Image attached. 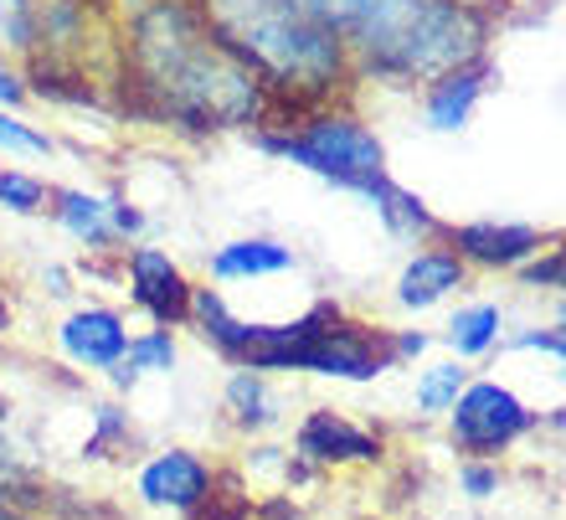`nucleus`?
Masks as SVG:
<instances>
[{
    "label": "nucleus",
    "mask_w": 566,
    "mask_h": 520,
    "mask_svg": "<svg viewBox=\"0 0 566 520\" xmlns=\"http://www.w3.org/2000/svg\"><path fill=\"white\" fill-rule=\"evenodd\" d=\"M129 89L139 114L196 134L269 119V89L211 37L191 0H149L135 15Z\"/></svg>",
    "instance_id": "nucleus-1"
},
{
    "label": "nucleus",
    "mask_w": 566,
    "mask_h": 520,
    "mask_svg": "<svg viewBox=\"0 0 566 520\" xmlns=\"http://www.w3.org/2000/svg\"><path fill=\"white\" fill-rule=\"evenodd\" d=\"M207 31L269 89L273 129H289L350 77L329 0H196Z\"/></svg>",
    "instance_id": "nucleus-2"
},
{
    "label": "nucleus",
    "mask_w": 566,
    "mask_h": 520,
    "mask_svg": "<svg viewBox=\"0 0 566 520\" xmlns=\"http://www.w3.org/2000/svg\"><path fill=\"white\" fill-rule=\"evenodd\" d=\"M345 46L360 58V73L418 83L443 77L484 58L490 11L474 0H329Z\"/></svg>",
    "instance_id": "nucleus-3"
},
{
    "label": "nucleus",
    "mask_w": 566,
    "mask_h": 520,
    "mask_svg": "<svg viewBox=\"0 0 566 520\" xmlns=\"http://www.w3.org/2000/svg\"><path fill=\"white\" fill-rule=\"evenodd\" d=\"M232 366L376 382L397 361H391V330L356 325L340 314V304H314L304 320H289V325H248Z\"/></svg>",
    "instance_id": "nucleus-4"
},
{
    "label": "nucleus",
    "mask_w": 566,
    "mask_h": 520,
    "mask_svg": "<svg viewBox=\"0 0 566 520\" xmlns=\"http://www.w3.org/2000/svg\"><path fill=\"white\" fill-rule=\"evenodd\" d=\"M253 145L263 155H283V160L304 165L314 176H325L329 186L356 196H371L387 180V149L356 114H325L314 108L289 129H258Z\"/></svg>",
    "instance_id": "nucleus-5"
},
{
    "label": "nucleus",
    "mask_w": 566,
    "mask_h": 520,
    "mask_svg": "<svg viewBox=\"0 0 566 520\" xmlns=\"http://www.w3.org/2000/svg\"><path fill=\"white\" fill-rule=\"evenodd\" d=\"M531 428H541V413H531L521 402V392L505 387V382H469L463 397L453 402L448 413V433L453 444L469 454V459H494L505 454L510 444H521Z\"/></svg>",
    "instance_id": "nucleus-6"
},
{
    "label": "nucleus",
    "mask_w": 566,
    "mask_h": 520,
    "mask_svg": "<svg viewBox=\"0 0 566 520\" xmlns=\"http://www.w3.org/2000/svg\"><path fill=\"white\" fill-rule=\"evenodd\" d=\"M217 490V469L191 448H160L139 464L135 495L149 510H170V516H201V506Z\"/></svg>",
    "instance_id": "nucleus-7"
},
{
    "label": "nucleus",
    "mask_w": 566,
    "mask_h": 520,
    "mask_svg": "<svg viewBox=\"0 0 566 520\" xmlns=\"http://www.w3.org/2000/svg\"><path fill=\"white\" fill-rule=\"evenodd\" d=\"M124 283H129V299L160 330L191 320V279L165 248H124Z\"/></svg>",
    "instance_id": "nucleus-8"
},
{
    "label": "nucleus",
    "mask_w": 566,
    "mask_h": 520,
    "mask_svg": "<svg viewBox=\"0 0 566 520\" xmlns=\"http://www.w3.org/2000/svg\"><path fill=\"white\" fill-rule=\"evenodd\" d=\"M294 459L304 469H340V464H376L381 459V438L356 428L335 407H314L294 433Z\"/></svg>",
    "instance_id": "nucleus-9"
},
{
    "label": "nucleus",
    "mask_w": 566,
    "mask_h": 520,
    "mask_svg": "<svg viewBox=\"0 0 566 520\" xmlns=\"http://www.w3.org/2000/svg\"><path fill=\"white\" fill-rule=\"evenodd\" d=\"M57 351L83 372H114L129 351V325H124L119 310L88 304V310H73L57 325Z\"/></svg>",
    "instance_id": "nucleus-10"
},
{
    "label": "nucleus",
    "mask_w": 566,
    "mask_h": 520,
    "mask_svg": "<svg viewBox=\"0 0 566 520\" xmlns=\"http://www.w3.org/2000/svg\"><path fill=\"white\" fill-rule=\"evenodd\" d=\"M443 238L463 263L479 268H521L536 253H546V232L525 222H463V227H443Z\"/></svg>",
    "instance_id": "nucleus-11"
},
{
    "label": "nucleus",
    "mask_w": 566,
    "mask_h": 520,
    "mask_svg": "<svg viewBox=\"0 0 566 520\" xmlns=\"http://www.w3.org/2000/svg\"><path fill=\"white\" fill-rule=\"evenodd\" d=\"M463 283H469V263H463L453 248H428V253H418L402 268L397 304H402V310H432V304H443L448 294H459Z\"/></svg>",
    "instance_id": "nucleus-12"
},
{
    "label": "nucleus",
    "mask_w": 566,
    "mask_h": 520,
    "mask_svg": "<svg viewBox=\"0 0 566 520\" xmlns=\"http://www.w3.org/2000/svg\"><path fill=\"white\" fill-rule=\"evenodd\" d=\"M490 62L479 58V62H463V67H453V73H443V77H432L428 83V124L432 129H443V134H453V129H463L469 124V114H474V104L484 98V89H490Z\"/></svg>",
    "instance_id": "nucleus-13"
},
{
    "label": "nucleus",
    "mask_w": 566,
    "mask_h": 520,
    "mask_svg": "<svg viewBox=\"0 0 566 520\" xmlns=\"http://www.w3.org/2000/svg\"><path fill=\"white\" fill-rule=\"evenodd\" d=\"M52 201H57V207H52L57 227L73 242H83L88 253H108V248H119L114 201H104V196H88V191H57Z\"/></svg>",
    "instance_id": "nucleus-14"
},
{
    "label": "nucleus",
    "mask_w": 566,
    "mask_h": 520,
    "mask_svg": "<svg viewBox=\"0 0 566 520\" xmlns=\"http://www.w3.org/2000/svg\"><path fill=\"white\" fill-rule=\"evenodd\" d=\"M222 407L242 433H269V428H279V417H283V397L273 392L269 372H248V366H238V372L227 376Z\"/></svg>",
    "instance_id": "nucleus-15"
},
{
    "label": "nucleus",
    "mask_w": 566,
    "mask_h": 520,
    "mask_svg": "<svg viewBox=\"0 0 566 520\" xmlns=\"http://www.w3.org/2000/svg\"><path fill=\"white\" fill-rule=\"evenodd\" d=\"M298 258L294 248H283L273 238H238L211 253V279L217 283H238V279H269V273H289Z\"/></svg>",
    "instance_id": "nucleus-16"
},
{
    "label": "nucleus",
    "mask_w": 566,
    "mask_h": 520,
    "mask_svg": "<svg viewBox=\"0 0 566 520\" xmlns=\"http://www.w3.org/2000/svg\"><path fill=\"white\" fill-rule=\"evenodd\" d=\"M176 330H145V335H129V351H124V361L108 372V382H114V392H129L139 382V376H170L176 372Z\"/></svg>",
    "instance_id": "nucleus-17"
},
{
    "label": "nucleus",
    "mask_w": 566,
    "mask_h": 520,
    "mask_svg": "<svg viewBox=\"0 0 566 520\" xmlns=\"http://www.w3.org/2000/svg\"><path fill=\"white\" fill-rule=\"evenodd\" d=\"M366 201H371L376 217L387 222L391 238H443V222H438V217H432V211L422 207L412 191H402V186H397L391 176L381 180V186H376Z\"/></svg>",
    "instance_id": "nucleus-18"
},
{
    "label": "nucleus",
    "mask_w": 566,
    "mask_h": 520,
    "mask_svg": "<svg viewBox=\"0 0 566 520\" xmlns=\"http://www.w3.org/2000/svg\"><path fill=\"white\" fill-rule=\"evenodd\" d=\"M500 330H505L500 304H463V310L448 320L443 341L453 345V356L459 361H474V356H490L494 345H500Z\"/></svg>",
    "instance_id": "nucleus-19"
},
{
    "label": "nucleus",
    "mask_w": 566,
    "mask_h": 520,
    "mask_svg": "<svg viewBox=\"0 0 566 520\" xmlns=\"http://www.w3.org/2000/svg\"><path fill=\"white\" fill-rule=\"evenodd\" d=\"M469 387V366L463 361H432L418 372V387H412V402H418L422 417H443L453 413V402Z\"/></svg>",
    "instance_id": "nucleus-20"
},
{
    "label": "nucleus",
    "mask_w": 566,
    "mask_h": 520,
    "mask_svg": "<svg viewBox=\"0 0 566 520\" xmlns=\"http://www.w3.org/2000/svg\"><path fill=\"white\" fill-rule=\"evenodd\" d=\"M46 201H52V191H46L36 176H27V170H0V207L6 211L31 217V211H46Z\"/></svg>",
    "instance_id": "nucleus-21"
},
{
    "label": "nucleus",
    "mask_w": 566,
    "mask_h": 520,
    "mask_svg": "<svg viewBox=\"0 0 566 520\" xmlns=\"http://www.w3.org/2000/svg\"><path fill=\"white\" fill-rule=\"evenodd\" d=\"M521 283L525 289H566V242L536 253L531 263H521Z\"/></svg>",
    "instance_id": "nucleus-22"
},
{
    "label": "nucleus",
    "mask_w": 566,
    "mask_h": 520,
    "mask_svg": "<svg viewBox=\"0 0 566 520\" xmlns=\"http://www.w3.org/2000/svg\"><path fill=\"white\" fill-rule=\"evenodd\" d=\"M0 149H11V155H52V139L42 129H31V124L11 119L6 108H0Z\"/></svg>",
    "instance_id": "nucleus-23"
},
{
    "label": "nucleus",
    "mask_w": 566,
    "mask_h": 520,
    "mask_svg": "<svg viewBox=\"0 0 566 520\" xmlns=\"http://www.w3.org/2000/svg\"><path fill=\"white\" fill-rule=\"evenodd\" d=\"M0 37L21 52L36 46V27H31V0H0Z\"/></svg>",
    "instance_id": "nucleus-24"
},
{
    "label": "nucleus",
    "mask_w": 566,
    "mask_h": 520,
    "mask_svg": "<svg viewBox=\"0 0 566 520\" xmlns=\"http://www.w3.org/2000/svg\"><path fill=\"white\" fill-rule=\"evenodd\" d=\"M93 423H98V438H93V444H83V454H88V459H104V448L108 444H124V438H129V417L119 413V407H93Z\"/></svg>",
    "instance_id": "nucleus-25"
},
{
    "label": "nucleus",
    "mask_w": 566,
    "mask_h": 520,
    "mask_svg": "<svg viewBox=\"0 0 566 520\" xmlns=\"http://www.w3.org/2000/svg\"><path fill=\"white\" fill-rule=\"evenodd\" d=\"M459 485H463V495H469V500H490V495L500 490V469H494V464H484V459H463L459 464Z\"/></svg>",
    "instance_id": "nucleus-26"
},
{
    "label": "nucleus",
    "mask_w": 566,
    "mask_h": 520,
    "mask_svg": "<svg viewBox=\"0 0 566 520\" xmlns=\"http://www.w3.org/2000/svg\"><path fill=\"white\" fill-rule=\"evenodd\" d=\"M510 345H515V351H541V356H552L566 372V335L562 330H521Z\"/></svg>",
    "instance_id": "nucleus-27"
},
{
    "label": "nucleus",
    "mask_w": 566,
    "mask_h": 520,
    "mask_svg": "<svg viewBox=\"0 0 566 520\" xmlns=\"http://www.w3.org/2000/svg\"><path fill=\"white\" fill-rule=\"evenodd\" d=\"M27 77H21V73H15V67H6V58H0V104H6V108H15V104H21V98H27Z\"/></svg>",
    "instance_id": "nucleus-28"
},
{
    "label": "nucleus",
    "mask_w": 566,
    "mask_h": 520,
    "mask_svg": "<svg viewBox=\"0 0 566 520\" xmlns=\"http://www.w3.org/2000/svg\"><path fill=\"white\" fill-rule=\"evenodd\" d=\"M428 351V335L422 330H402V335H391V361H418Z\"/></svg>",
    "instance_id": "nucleus-29"
},
{
    "label": "nucleus",
    "mask_w": 566,
    "mask_h": 520,
    "mask_svg": "<svg viewBox=\"0 0 566 520\" xmlns=\"http://www.w3.org/2000/svg\"><path fill=\"white\" fill-rule=\"evenodd\" d=\"M6 423H11V407L0 402V454H11V444H6Z\"/></svg>",
    "instance_id": "nucleus-30"
},
{
    "label": "nucleus",
    "mask_w": 566,
    "mask_h": 520,
    "mask_svg": "<svg viewBox=\"0 0 566 520\" xmlns=\"http://www.w3.org/2000/svg\"><path fill=\"white\" fill-rule=\"evenodd\" d=\"M0 330H11V304H6V289H0Z\"/></svg>",
    "instance_id": "nucleus-31"
},
{
    "label": "nucleus",
    "mask_w": 566,
    "mask_h": 520,
    "mask_svg": "<svg viewBox=\"0 0 566 520\" xmlns=\"http://www.w3.org/2000/svg\"><path fill=\"white\" fill-rule=\"evenodd\" d=\"M556 330L566 335V299H562V310H556Z\"/></svg>",
    "instance_id": "nucleus-32"
},
{
    "label": "nucleus",
    "mask_w": 566,
    "mask_h": 520,
    "mask_svg": "<svg viewBox=\"0 0 566 520\" xmlns=\"http://www.w3.org/2000/svg\"><path fill=\"white\" fill-rule=\"evenodd\" d=\"M57 520H98L93 510H77V516H57Z\"/></svg>",
    "instance_id": "nucleus-33"
},
{
    "label": "nucleus",
    "mask_w": 566,
    "mask_h": 520,
    "mask_svg": "<svg viewBox=\"0 0 566 520\" xmlns=\"http://www.w3.org/2000/svg\"><path fill=\"white\" fill-rule=\"evenodd\" d=\"M0 170H6V165H0Z\"/></svg>",
    "instance_id": "nucleus-34"
}]
</instances>
